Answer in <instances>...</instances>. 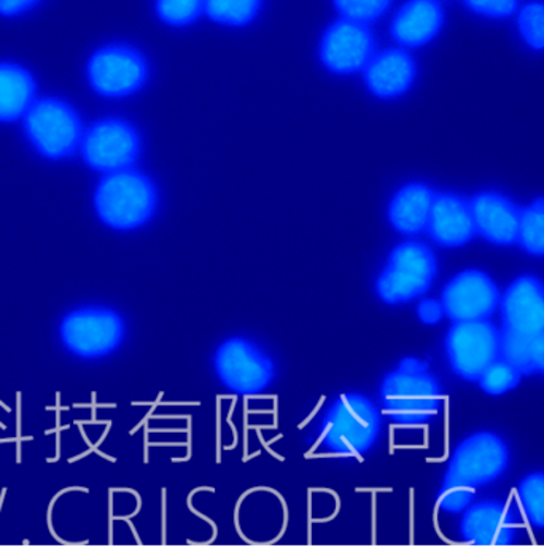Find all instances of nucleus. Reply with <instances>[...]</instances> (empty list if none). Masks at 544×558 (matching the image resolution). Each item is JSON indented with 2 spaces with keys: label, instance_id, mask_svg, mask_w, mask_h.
<instances>
[{
  "label": "nucleus",
  "instance_id": "6",
  "mask_svg": "<svg viewBox=\"0 0 544 558\" xmlns=\"http://www.w3.org/2000/svg\"><path fill=\"white\" fill-rule=\"evenodd\" d=\"M509 463L508 446L491 432L474 433L460 442L447 466L445 481L477 488L498 480Z\"/></svg>",
  "mask_w": 544,
  "mask_h": 558
},
{
  "label": "nucleus",
  "instance_id": "24",
  "mask_svg": "<svg viewBox=\"0 0 544 558\" xmlns=\"http://www.w3.org/2000/svg\"><path fill=\"white\" fill-rule=\"evenodd\" d=\"M518 242L530 255H544V197L521 210Z\"/></svg>",
  "mask_w": 544,
  "mask_h": 558
},
{
  "label": "nucleus",
  "instance_id": "1",
  "mask_svg": "<svg viewBox=\"0 0 544 558\" xmlns=\"http://www.w3.org/2000/svg\"><path fill=\"white\" fill-rule=\"evenodd\" d=\"M384 409L398 424L418 425L435 417L442 404V388L425 363L407 359L383 384Z\"/></svg>",
  "mask_w": 544,
  "mask_h": 558
},
{
  "label": "nucleus",
  "instance_id": "19",
  "mask_svg": "<svg viewBox=\"0 0 544 558\" xmlns=\"http://www.w3.org/2000/svg\"><path fill=\"white\" fill-rule=\"evenodd\" d=\"M415 68L403 50H387L371 58L365 68L366 85L379 97L403 95L414 80Z\"/></svg>",
  "mask_w": 544,
  "mask_h": 558
},
{
  "label": "nucleus",
  "instance_id": "11",
  "mask_svg": "<svg viewBox=\"0 0 544 558\" xmlns=\"http://www.w3.org/2000/svg\"><path fill=\"white\" fill-rule=\"evenodd\" d=\"M442 304L452 322L488 320L500 304V293L483 270H463L447 283Z\"/></svg>",
  "mask_w": 544,
  "mask_h": 558
},
{
  "label": "nucleus",
  "instance_id": "15",
  "mask_svg": "<svg viewBox=\"0 0 544 558\" xmlns=\"http://www.w3.org/2000/svg\"><path fill=\"white\" fill-rule=\"evenodd\" d=\"M460 532L473 546H509L515 543L516 522L501 502H477L467 509Z\"/></svg>",
  "mask_w": 544,
  "mask_h": 558
},
{
  "label": "nucleus",
  "instance_id": "26",
  "mask_svg": "<svg viewBox=\"0 0 544 558\" xmlns=\"http://www.w3.org/2000/svg\"><path fill=\"white\" fill-rule=\"evenodd\" d=\"M519 500L527 520L536 529H544V473L529 474L519 484Z\"/></svg>",
  "mask_w": 544,
  "mask_h": 558
},
{
  "label": "nucleus",
  "instance_id": "34",
  "mask_svg": "<svg viewBox=\"0 0 544 558\" xmlns=\"http://www.w3.org/2000/svg\"><path fill=\"white\" fill-rule=\"evenodd\" d=\"M533 366L535 373L544 374V332L533 338Z\"/></svg>",
  "mask_w": 544,
  "mask_h": 558
},
{
  "label": "nucleus",
  "instance_id": "20",
  "mask_svg": "<svg viewBox=\"0 0 544 558\" xmlns=\"http://www.w3.org/2000/svg\"><path fill=\"white\" fill-rule=\"evenodd\" d=\"M435 193L422 183H411L395 194L389 207V220L403 234L427 230Z\"/></svg>",
  "mask_w": 544,
  "mask_h": 558
},
{
  "label": "nucleus",
  "instance_id": "12",
  "mask_svg": "<svg viewBox=\"0 0 544 558\" xmlns=\"http://www.w3.org/2000/svg\"><path fill=\"white\" fill-rule=\"evenodd\" d=\"M138 135L130 124L109 120L96 124L85 135L83 155L86 162L102 172L124 171L138 155Z\"/></svg>",
  "mask_w": 544,
  "mask_h": 558
},
{
  "label": "nucleus",
  "instance_id": "13",
  "mask_svg": "<svg viewBox=\"0 0 544 558\" xmlns=\"http://www.w3.org/2000/svg\"><path fill=\"white\" fill-rule=\"evenodd\" d=\"M373 34L365 23L341 20L325 33L321 45L324 64L338 74H353L365 69L373 58Z\"/></svg>",
  "mask_w": 544,
  "mask_h": 558
},
{
  "label": "nucleus",
  "instance_id": "30",
  "mask_svg": "<svg viewBox=\"0 0 544 558\" xmlns=\"http://www.w3.org/2000/svg\"><path fill=\"white\" fill-rule=\"evenodd\" d=\"M519 27L530 47L544 48V3H529L519 16Z\"/></svg>",
  "mask_w": 544,
  "mask_h": 558
},
{
  "label": "nucleus",
  "instance_id": "16",
  "mask_svg": "<svg viewBox=\"0 0 544 558\" xmlns=\"http://www.w3.org/2000/svg\"><path fill=\"white\" fill-rule=\"evenodd\" d=\"M474 227L492 244L511 245L518 242L521 210L497 193H481L470 203Z\"/></svg>",
  "mask_w": 544,
  "mask_h": 558
},
{
  "label": "nucleus",
  "instance_id": "10",
  "mask_svg": "<svg viewBox=\"0 0 544 558\" xmlns=\"http://www.w3.org/2000/svg\"><path fill=\"white\" fill-rule=\"evenodd\" d=\"M88 77L93 88L107 97L133 95L147 78V64L130 47H107L92 58Z\"/></svg>",
  "mask_w": 544,
  "mask_h": 558
},
{
  "label": "nucleus",
  "instance_id": "7",
  "mask_svg": "<svg viewBox=\"0 0 544 558\" xmlns=\"http://www.w3.org/2000/svg\"><path fill=\"white\" fill-rule=\"evenodd\" d=\"M26 131L37 150L48 158L71 155L82 137L74 110L55 99L33 104L26 113Z\"/></svg>",
  "mask_w": 544,
  "mask_h": 558
},
{
  "label": "nucleus",
  "instance_id": "5",
  "mask_svg": "<svg viewBox=\"0 0 544 558\" xmlns=\"http://www.w3.org/2000/svg\"><path fill=\"white\" fill-rule=\"evenodd\" d=\"M446 352L457 376L477 383L500 356V329L488 320L454 322L447 332Z\"/></svg>",
  "mask_w": 544,
  "mask_h": 558
},
{
  "label": "nucleus",
  "instance_id": "18",
  "mask_svg": "<svg viewBox=\"0 0 544 558\" xmlns=\"http://www.w3.org/2000/svg\"><path fill=\"white\" fill-rule=\"evenodd\" d=\"M443 10L436 0H409L391 23L395 40L407 47L428 44L442 29Z\"/></svg>",
  "mask_w": 544,
  "mask_h": 558
},
{
  "label": "nucleus",
  "instance_id": "27",
  "mask_svg": "<svg viewBox=\"0 0 544 558\" xmlns=\"http://www.w3.org/2000/svg\"><path fill=\"white\" fill-rule=\"evenodd\" d=\"M204 2L206 0H156V12L171 26H186L201 15Z\"/></svg>",
  "mask_w": 544,
  "mask_h": 558
},
{
  "label": "nucleus",
  "instance_id": "3",
  "mask_svg": "<svg viewBox=\"0 0 544 558\" xmlns=\"http://www.w3.org/2000/svg\"><path fill=\"white\" fill-rule=\"evenodd\" d=\"M100 220L116 230H134L150 220L156 209L154 183L142 173L110 172L96 192Z\"/></svg>",
  "mask_w": 544,
  "mask_h": 558
},
{
  "label": "nucleus",
  "instance_id": "9",
  "mask_svg": "<svg viewBox=\"0 0 544 558\" xmlns=\"http://www.w3.org/2000/svg\"><path fill=\"white\" fill-rule=\"evenodd\" d=\"M61 332L62 341L71 352L85 359H96L120 345L124 327L116 312L83 308L65 318Z\"/></svg>",
  "mask_w": 544,
  "mask_h": 558
},
{
  "label": "nucleus",
  "instance_id": "14",
  "mask_svg": "<svg viewBox=\"0 0 544 558\" xmlns=\"http://www.w3.org/2000/svg\"><path fill=\"white\" fill-rule=\"evenodd\" d=\"M500 307L504 327L532 338L544 332V286L535 277L515 280L505 291Z\"/></svg>",
  "mask_w": 544,
  "mask_h": 558
},
{
  "label": "nucleus",
  "instance_id": "23",
  "mask_svg": "<svg viewBox=\"0 0 544 558\" xmlns=\"http://www.w3.org/2000/svg\"><path fill=\"white\" fill-rule=\"evenodd\" d=\"M500 359L515 366L524 374L535 373L533 366V338L501 327L500 329Z\"/></svg>",
  "mask_w": 544,
  "mask_h": 558
},
{
  "label": "nucleus",
  "instance_id": "2",
  "mask_svg": "<svg viewBox=\"0 0 544 558\" xmlns=\"http://www.w3.org/2000/svg\"><path fill=\"white\" fill-rule=\"evenodd\" d=\"M380 414L363 395L344 393L335 401L322 425V441L342 457H360L376 442Z\"/></svg>",
  "mask_w": 544,
  "mask_h": 558
},
{
  "label": "nucleus",
  "instance_id": "25",
  "mask_svg": "<svg viewBox=\"0 0 544 558\" xmlns=\"http://www.w3.org/2000/svg\"><path fill=\"white\" fill-rule=\"evenodd\" d=\"M522 373L516 369L515 366L509 365L504 359L498 356L491 366L484 371L483 376L480 377V387L492 397H500V395L508 393L515 390L521 384Z\"/></svg>",
  "mask_w": 544,
  "mask_h": 558
},
{
  "label": "nucleus",
  "instance_id": "31",
  "mask_svg": "<svg viewBox=\"0 0 544 558\" xmlns=\"http://www.w3.org/2000/svg\"><path fill=\"white\" fill-rule=\"evenodd\" d=\"M467 3L474 12L495 19L511 15L518 7V0H467Z\"/></svg>",
  "mask_w": 544,
  "mask_h": 558
},
{
  "label": "nucleus",
  "instance_id": "21",
  "mask_svg": "<svg viewBox=\"0 0 544 558\" xmlns=\"http://www.w3.org/2000/svg\"><path fill=\"white\" fill-rule=\"evenodd\" d=\"M34 80L15 64H0V121L19 120L34 104Z\"/></svg>",
  "mask_w": 544,
  "mask_h": 558
},
{
  "label": "nucleus",
  "instance_id": "22",
  "mask_svg": "<svg viewBox=\"0 0 544 558\" xmlns=\"http://www.w3.org/2000/svg\"><path fill=\"white\" fill-rule=\"evenodd\" d=\"M262 0H206L204 12L215 23L245 26L255 19Z\"/></svg>",
  "mask_w": 544,
  "mask_h": 558
},
{
  "label": "nucleus",
  "instance_id": "28",
  "mask_svg": "<svg viewBox=\"0 0 544 558\" xmlns=\"http://www.w3.org/2000/svg\"><path fill=\"white\" fill-rule=\"evenodd\" d=\"M391 0H335L336 9L344 19L370 23L383 16Z\"/></svg>",
  "mask_w": 544,
  "mask_h": 558
},
{
  "label": "nucleus",
  "instance_id": "33",
  "mask_svg": "<svg viewBox=\"0 0 544 558\" xmlns=\"http://www.w3.org/2000/svg\"><path fill=\"white\" fill-rule=\"evenodd\" d=\"M39 0H0V15L15 16L36 5Z\"/></svg>",
  "mask_w": 544,
  "mask_h": 558
},
{
  "label": "nucleus",
  "instance_id": "17",
  "mask_svg": "<svg viewBox=\"0 0 544 558\" xmlns=\"http://www.w3.org/2000/svg\"><path fill=\"white\" fill-rule=\"evenodd\" d=\"M428 234L445 247H460L476 234L470 203L454 194H435Z\"/></svg>",
  "mask_w": 544,
  "mask_h": 558
},
{
  "label": "nucleus",
  "instance_id": "8",
  "mask_svg": "<svg viewBox=\"0 0 544 558\" xmlns=\"http://www.w3.org/2000/svg\"><path fill=\"white\" fill-rule=\"evenodd\" d=\"M218 377L231 391L256 395L271 384V360L245 339L234 338L221 344L215 355Z\"/></svg>",
  "mask_w": 544,
  "mask_h": 558
},
{
  "label": "nucleus",
  "instance_id": "29",
  "mask_svg": "<svg viewBox=\"0 0 544 558\" xmlns=\"http://www.w3.org/2000/svg\"><path fill=\"white\" fill-rule=\"evenodd\" d=\"M474 492H476V488L470 487V485L460 484L456 481H445L442 490H439L438 506L445 512L459 514V512L467 511L470 508Z\"/></svg>",
  "mask_w": 544,
  "mask_h": 558
},
{
  "label": "nucleus",
  "instance_id": "32",
  "mask_svg": "<svg viewBox=\"0 0 544 558\" xmlns=\"http://www.w3.org/2000/svg\"><path fill=\"white\" fill-rule=\"evenodd\" d=\"M418 314L424 324L433 325L442 320L443 315H445V308H443V304L438 303V301L428 300L419 306Z\"/></svg>",
  "mask_w": 544,
  "mask_h": 558
},
{
  "label": "nucleus",
  "instance_id": "4",
  "mask_svg": "<svg viewBox=\"0 0 544 558\" xmlns=\"http://www.w3.org/2000/svg\"><path fill=\"white\" fill-rule=\"evenodd\" d=\"M435 274V255L427 245L404 242L390 253L376 282L377 296L387 304L408 303L430 289Z\"/></svg>",
  "mask_w": 544,
  "mask_h": 558
}]
</instances>
